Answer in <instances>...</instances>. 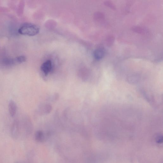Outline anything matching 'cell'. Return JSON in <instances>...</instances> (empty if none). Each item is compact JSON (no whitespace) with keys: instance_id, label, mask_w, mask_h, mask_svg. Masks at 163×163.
Segmentation results:
<instances>
[{"instance_id":"9c48e42d","label":"cell","mask_w":163,"mask_h":163,"mask_svg":"<svg viewBox=\"0 0 163 163\" xmlns=\"http://www.w3.org/2000/svg\"><path fill=\"white\" fill-rule=\"evenodd\" d=\"M156 140L157 143L159 144L162 143L163 141V138L162 136H159L156 137Z\"/></svg>"},{"instance_id":"8992f818","label":"cell","mask_w":163,"mask_h":163,"mask_svg":"<svg viewBox=\"0 0 163 163\" xmlns=\"http://www.w3.org/2000/svg\"><path fill=\"white\" fill-rule=\"evenodd\" d=\"M36 140L39 142H42L44 140V135L42 132L37 131L35 134Z\"/></svg>"},{"instance_id":"52a82bcc","label":"cell","mask_w":163,"mask_h":163,"mask_svg":"<svg viewBox=\"0 0 163 163\" xmlns=\"http://www.w3.org/2000/svg\"><path fill=\"white\" fill-rule=\"evenodd\" d=\"M16 61V60H14L11 58H7L4 60L3 63L6 66H10L14 64Z\"/></svg>"},{"instance_id":"6da1fadb","label":"cell","mask_w":163,"mask_h":163,"mask_svg":"<svg viewBox=\"0 0 163 163\" xmlns=\"http://www.w3.org/2000/svg\"><path fill=\"white\" fill-rule=\"evenodd\" d=\"M40 28L37 25L31 23L23 24L19 29L18 32L21 35L33 36L37 34Z\"/></svg>"},{"instance_id":"7a4b0ae2","label":"cell","mask_w":163,"mask_h":163,"mask_svg":"<svg viewBox=\"0 0 163 163\" xmlns=\"http://www.w3.org/2000/svg\"><path fill=\"white\" fill-rule=\"evenodd\" d=\"M52 67V62L50 60H48L42 64L41 69L45 75L47 76L51 71Z\"/></svg>"},{"instance_id":"3957f363","label":"cell","mask_w":163,"mask_h":163,"mask_svg":"<svg viewBox=\"0 0 163 163\" xmlns=\"http://www.w3.org/2000/svg\"><path fill=\"white\" fill-rule=\"evenodd\" d=\"M17 105L14 101L11 100L8 104V109L9 113L12 117L15 116L17 112Z\"/></svg>"},{"instance_id":"277c9868","label":"cell","mask_w":163,"mask_h":163,"mask_svg":"<svg viewBox=\"0 0 163 163\" xmlns=\"http://www.w3.org/2000/svg\"><path fill=\"white\" fill-rule=\"evenodd\" d=\"M20 123L19 121L16 119L13 121L12 127V134L17 135L19 133L20 128Z\"/></svg>"},{"instance_id":"5b68a950","label":"cell","mask_w":163,"mask_h":163,"mask_svg":"<svg viewBox=\"0 0 163 163\" xmlns=\"http://www.w3.org/2000/svg\"><path fill=\"white\" fill-rule=\"evenodd\" d=\"M105 55V51L102 48H99L95 50L94 53V56L95 58L97 60L102 59Z\"/></svg>"},{"instance_id":"ba28073f","label":"cell","mask_w":163,"mask_h":163,"mask_svg":"<svg viewBox=\"0 0 163 163\" xmlns=\"http://www.w3.org/2000/svg\"><path fill=\"white\" fill-rule=\"evenodd\" d=\"M26 60V57L24 56L18 57L16 59V62L19 63H23L25 62Z\"/></svg>"}]
</instances>
